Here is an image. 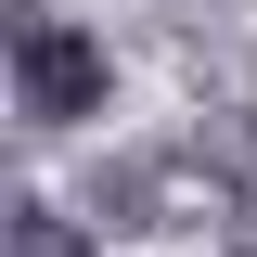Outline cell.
Listing matches in <instances>:
<instances>
[{
    "label": "cell",
    "mask_w": 257,
    "mask_h": 257,
    "mask_svg": "<svg viewBox=\"0 0 257 257\" xmlns=\"http://www.w3.org/2000/svg\"><path fill=\"white\" fill-rule=\"evenodd\" d=\"M13 257H103V244L64 219V206H39V193H26V206H13Z\"/></svg>",
    "instance_id": "obj_2"
},
{
    "label": "cell",
    "mask_w": 257,
    "mask_h": 257,
    "mask_svg": "<svg viewBox=\"0 0 257 257\" xmlns=\"http://www.w3.org/2000/svg\"><path fill=\"white\" fill-rule=\"evenodd\" d=\"M13 116H26V128H77V116H103V39L39 13V26L13 39Z\"/></svg>",
    "instance_id": "obj_1"
}]
</instances>
